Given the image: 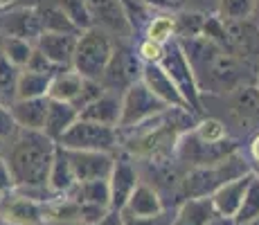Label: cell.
Returning a JSON list of instances; mask_svg holds the SVG:
<instances>
[{
	"mask_svg": "<svg viewBox=\"0 0 259 225\" xmlns=\"http://www.w3.org/2000/svg\"><path fill=\"white\" fill-rule=\"evenodd\" d=\"M255 86H257V90H259V66H257V74H255Z\"/></svg>",
	"mask_w": 259,
	"mask_h": 225,
	"instance_id": "47",
	"label": "cell"
},
{
	"mask_svg": "<svg viewBox=\"0 0 259 225\" xmlns=\"http://www.w3.org/2000/svg\"><path fill=\"white\" fill-rule=\"evenodd\" d=\"M217 216L210 196H189L183 198L174 209L171 225H207Z\"/></svg>",
	"mask_w": 259,
	"mask_h": 225,
	"instance_id": "21",
	"label": "cell"
},
{
	"mask_svg": "<svg viewBox=\"0 0 259 225\" xmlns=\"http://www.w3.org/2000/svg\"><path fill=\"white\" fill-rule=\"evenodd\" d=\"M54 153H57V142L50 140L43 131L18 128L3 144V158L12 171L14 189L43 203L54 198V194L48 189Z\"/></svg>",
	"mask_w": 259,
	"mask_h": 225,
	"instance_id": "2",
	"label": "cell"
},
{
	"mask_svg": "<svg viewBox=\"0 0 259 225\" xmlns=\"http://www.w3.org/2000/svg\"><path fill=\"white\" fill-rule=\"evenodd\" d=\"M259 218V180L252 173L250 183L246 187V194L241 198V205H239L237 214H235V223H248V221H255Z\"/></svg>",
	"mask_w": 259,
	"mask_h": 225,
	"instance_id": "31",
	"label": "cell"
},
{
	"mask_svg": "<svg viewBox=\"0 0 259 225\" xmlns=\"http://www.w3.org/2000/svg\"><path fill=\"white\" fill-rule=\"evenodd\" d=\"M77 34H63V32H41L34 41V48L48 57L57 68H70Z\"/></svg>",
	"mask_w": 259,
	"mask_h": 225,
	"instance_id": "16",
	"label": "cell"
},
{
	"mask_svg": "<svg viewBox=\"0 0 259 225\" xmlns=\"http://www.w3.org/2000/svg\"><path fill=\"white\" fill-rule=\"evenodd\" d=\"M207 225H237V223H235V218H230V216H219V214H217V216H214Z\"/></svg>",
	"mask_w": 259,
	"mask_h": 225,
	"instance_id": "44",
	"label": "cell"
},
{
	"mask_svg": "<svg viewBox=\"0 0 259 225\" xmlns=\"http://www.w3.org/2000/svg\"><path fill=\"white\" fill-rule=\"evenodd\" d=\"M38 14V21H41L43 32H63V34H79L74 29V25L68 21L66 12L61 9V5L57 0H38L34 3Z\"/></svg>",
	"mask_w": 259,
	"mask_h": 225,
	"instance_id": "25",
	"label": "cell"
},
{
	"mask_svg": "<svg viewBox=\"0 0 259 225\" xmlns=\"http://www.w3.org/2000/svg\"><path fill=\"white\" fill-rule=\"evenodd\" d=\"M57 144L68 149V151L117 153L122 149V144H119V128L91 122V119H81V117H77V122L59 138Z\"/></svg>",
	"mask_w": 259,
	"mask_h": 225,
	"instance_id": "5",
	"label": "cell"
},
{
	"mask_svg": "<svg viewBox=\"0 0 259 225\" xmlns=\"http://www.w3.org/2000/svg\"><path fill=\"white\" fill-rule=\"evenodd\" d=\"M48 97H34V99H14L9 102V111L18 128L25 131H43L48 115Z\"/></svg>",
	"mask_w": 259,
	"mask_h": 225,
	"instance_id": "17",
	"label": "cell"
},
{
	"mask_svg": "<svg viewBox=\"0 0 259 225\" xmlns=\"http://www.w3.org/2000/svg\"><path fill=\"white\" fill-rule=\"evenodd\" d=\"M136 52L142 59V63H158L162 59L165 52V45L153 43L149 38H136Z\"/></svg>",
	"mask_w": 259,
	"mask_h": 225,
	"instance_id": "37",
	"label": "cell"
},
{
	"mask_svg": "<svg viewBox=\"0 0 259 225\" xmlns=\"http://www.w3.org/2000/svg\"><path fill=\"white\" fill-rule=\"evenodd\" d=\"M61 5V9L66 12L68 21L74 25L77 32H83V29L93 27V21H91V14H88V7L83 0H57Z\"/></svg>",
	"mask_w": 259,
	"mask_h": 225,
	"instance_id": "32",
	"label": "cell"
},
{
	"mask_svg": "<svg viewBox=\"0 0 259 225\" xmlns=\"http://www.w3.org/2000/svg\"><path fill=\"white\" fill-rule=\"evenodd\" d=\"M142 59L136 52V41H117L115 38L111 59L99 77V83L104 86V90L122 95L126 88H131L133 83L142 79Z\"/></svg>",
	"mask_w": 259,
	"mask_h": 225,
	"instance_id": "6",
	"label": "cell"
},
{
	"mask_svg": "<svg viewBox=\"0 0 259 225\" xmlns=\"http://www.w3.org/2000/svg\"><path fill=\"white\" fill-rule=\"evenodd\" d=\"M252 173H255L257 180H259V167H252Z\"/></svg>",
	"mask_w": 259,
	"mask_h": 225,
	"instance_id": "48",
	"label": "cell"
},
{
	"mask_svg": "<svg viewBox=\"0 0 259 225\" xmlns=\"http://www.w3.org/2000/svg\"><path fill=\"white\" fill-rule=\"evenodd\" d=\"M115 38L106 34L99 27H88L77 34V43H74V54L70 68L83 79H97L102 77L104 68H106L108 59H111Z\"/></svg>",
	"mask_w": 259,
	"mask_h": 225,
	"instance_id": "4",
	"label": "cell"
},
{
	"mask_svg": "<svg viewBox=\"0 0 259 225\" xmlns=\"http://www.w3.org/2000/svg\"><path fill=\"white\" fill-rule=\"evenodd\" d=\"M14 189V178H12V171H9L7 162H5L3 153H0V194H7Z\"/></svg>",
	"mask_w": 259,
	"mask_h": 225,
	"instance_id": "41",
	"label": "cell"
},
{
	"mask_svg": "<svg viewBox=\"0 0 259 225\" xmlns=\"http://www.w3.org/2000/svg\"><path fill=\"white\" fill-rule=\"evenodd\" d=\"M138 38H149L153 43L167 45L169 41H176V18L174 12H158L144 25L142 34Z\"/></svg>",
	"mask_w": 259,
	"mask_h": 225,
	"instance_id": "27",
	"label": "cell"
},
{
	"mask_svg": "<svg viewBox=\"0 0 259 225\" xmlns=\"http://www.w3.org/2000/svg\"><path fill=\"white\" fill-rule=\"evenodd\" d=\"M68 158H70L74 180H77V183H86V180H108V173H111V169H113L115 153L68 151Z\"/></svg>",
	"mask_w": 259,
	"mask_h": 225,
	"instance_id": "14",
	"label": "cell"
},
{
	"mask_svg": "<svg viewBox=\"0 0 259 225\" xmlns=\"http://www.w3.org/2000/svg\"><path fill=\"white\" fill-rule=\"evenodd\" d=\"M74 185H77V180H74L68 151L57 144V153H54L52 167H50V176H48V189L54 196H66V194L72 192Z\"/></svg>",
	"mask_w": 259,
	"mask_h": 225,
	"instance_id": "23",
	"label": "cell"
},
{
	"mask_svg": "<svg viewBox=\"0 0 259 225\" xmlns=\"http://www.w3.org/2000/svg\"><path fill=\"white\" fill-rule=\"evenodd\" d=\"M34 3H38V0H34ZM34 3H32V5H34Z\"/></svg>",
	"mask_w": 259,
	"mask_h": 225,
	"instance_id": "50",
	"label": "cell"
},
{
	"mask_svg": "<svg viewBox=\"0 0 259 225\" xmlns=\"http://www.w3.org/2000/svg\"><path fill=\"white\" fill-rule=\"evenodd\" d=\"M239 225H259V218H255V221H248V223H239Z\"/></svg>",
	"mask_w": 259,
	"mask_h": 225,
	"instance_id": "46",
	"label": "cell"
},
{
	"mask_svg": "<svg viewBox=\"0 0 259 225\" xmlns=\"http://www.w3.org/2000/svg\"><path fill=\"white\" fill-rule=\"evenodd\" d=\"M158 63L165 68V72L171 77V81L176 83L178 93H181L183 99H185L189 113L196 115V117H201V115H203L201 93H198V86H196V81H194L192 68H189V63H187V59H185V54H183V50H181V45H178V41H169L165 45L162 59Z\"/></svg>",
	"mask_w": 259,
	"mask_h": 225,
	"instance_id": "8",
	"label": "cell"
},
{
	"mask_svg": "<svg viewBox=\"0 0 259 225\" xmlns=\"http://www.w3.org/2000/svg\"><path fill=\"white\" fill-rule=\"evenodd\" d=\"M243 149V144L235 138L221 140V142H207V140L198 138L192 128L183 131L178 135L176 144H174V158L183 164L185 169L189 167H201V164H210L217 160L230 156V153Z\"/></svg>",
	"mask_w": 259,
	"mask_h": 225,
	"instance_id": "7",
	"label": "cell"
},
{
	"mask_svg": "<svg viewBox=\"0 0 259 225\" xmlns=\"http://www.w3.org/2000/svg\"><path fill=\"white\" fill-rule=\"evenodd\" d=\"M70 196L74 201L91 205V207L111 209V192H108V180H86L77 183L72 187Z\"/></svg>",
	"mask_w": 259,
	"mask_h": 225,
	"instance_id": "26",
	"label": "cell"
},
{
	"mask_svg": "<svg viewBox=\"0 0 259 225\" xmlns=\"http://www.w3.org/2000/svg\"><path fill=\"white\" fill-rule=\"evenodd\" d=\"M46 203L27 196V194L12 189L0 194V218L12 225H43Z\"/></svg>",
	"mask_w": 259,
	"mask_h": 225,
	"instance_id": "12",
	"label": "cell"
},
{
	"mask_svg": "<svg viewBox=\"0 0 259 225\" xmlns=\"http://www.w3.org/2000/svg\"><path fill=\"white\" fill-rule=\"evenodd\" d=\"M119 115H122V95L104 90L95 102H91L86 108L79 111L81 119H91L97 124H106V126L119 128Z\"/></svg>",
	"mask_w": 259,
	"mask_h": 225,
	"instance_id": "18",
	"label": "cell"
},
{
	"mask_svg": "<svg viewBox=\"0 0 259 225\" xmlns=\"http://www.w3.org/2000/svg\"><path fill=\"white\" fill-rule=\"evenodd\" d=\"M140 81L151 90V93L156 95L162 104H165V106H169V108H185V111H189L185 99H183V95L178 93L176 83L171 81V77L165 72V68H162L160 63H144Z\"/></svg>",
	"mask_w": 259,
	"mask_h": 225,
	"instance_id": "15",
	"label": "cell"
},
{
	"mask_svg": "<svg viewBox=\"0 0 259 225\" xmlns=\"http://www.w3.org/2000/svg\"><path fill=\"white\" fill-rule=\"evenodd\" d=\"M119 3H122L124 12H126V16H128V23H131V27H133V34H136V38H138L142 34L147 21L153 14L147 9L144 0H119Z\"/></svg>",
	"mask_w": 259,
	"mask_h": 225,
	"instance_id": "34",
	"label": "cell"
},
{
	"mask_svg": "<svg viewBox=\"0 0 259 225\" xmlns=\"http://www.w3.org/2000/svg\"><path fill=\"white\" fill-rule=\"evenodd\" d=\"M257 0H214L212 14L223 21H246L252 16Z\"/></svg>",
	"mask_w": 259,
	"mask_h": 225,
	"instance_id": "30",
	"label": "cell"
},
{
	"mask_svg": "<svg viewBox=\"0 0 259 225\" xmlns=\"http://www.w3.org/2000/svg\"><path fill=\"white\" fill-rule=\"evenodd\" d=\"M48 86H50V74L34 72V70L23 68L21 72H18V79H16V93H14V99L48 97Z\"/></svg>",
	"mask_w": 259,
	"mask_h": 225,
	"instance_id": "28",
	"label": "cell"
},
{
	"mask_svg": "<svg viewBox=\"0 0 259 225\" xmlns=\"http://www.w3.org/2000/svg\"><path fill=\"white\" fill-rule=\"evenodd\" d=\"M34 52V43L25 41V38H14V36H0V54L14 63L16 68H25Z\"/></svg>",
	"mask_w": 259,
	"mask_h": 225,
	"instance_id": "29",
	"label": "cell"
},
{
	"mask_svg": "<svg viewBox=\"0 0 259 225\" xmlns=\"http://www.w3.org/2000/svg\"><path fill=\"white\" fill-rule=\"evenodd\" d=\"M174 209L176 207H165L156 216H124L122 214V225H171Z\"/></svg>",
	"mask_w": 259,
	"mask_h": 225,
	"instance_id": "36",
	"label": "cell"
},
{
	"mask_svg": "<svg viewBox=\"0 0 259 225\" xmlns=\"http://www.w3.org/2000/svg\"><path fill=\"white\" fill-rule=\"evenodd\" d=\"M81 86H83V77H81V74H77L72 68H61V70H57V72L50 77L48 99L72 104L74 99H77Z\"/></svg>",
	"mask_w": 259,
	"mask_h": 225,
	"instance_id": "24",
	"label": "cell"
},
{
	"mask_svg": "<svg viewBox=\"0 0 259 225\" xmlns=\"http://www.w3.org/2000/svg\"><path fill=\"white\" fill-rule=\"evenodd\" d=\"M252 164L246 158L243 149L230 153V156L217 160L210 164H201V167H189L183 173V198L189 196H212L221 185L228 180H235L243 173H250Z\"/></svg>",
	"mask_w": 259,
	"mask_h": 225,
	"instance_id": "3",
	"label": "cell"
},
{
	"mask_svg": "<svg viewBox=\"0 0 259 225\" xmlns=\"http://www.w3.org/2000/svg\"><path fill=\"white\" fill-rule=\"evenodd\" d=\"M250 178H252V171L243 173V176H239L235 180H228L226 185H221V187L212 194L210 201H212L214 212H217L219 216L235 218V214H237L239 205H241V198H243V194H246V187H248V183H250Z\"/></svg>",
	"mask_w": 259,
	"mask_h": 225,
	"instance_id": "19",
	"label": "cell"
},
{
	"mask_svg": "<svg viewBox=\"0 0 259 225\" xmlns=\"http://www.w3.org/2000/svg\"><path fill=\"white\" fill-rule=\"evenodd\" d=\"M169 106L160 102L142 81L133 83L122 93V115H119V128H133L156 115L165 113Z\"/></svg>",
	"mask_w": 259,
	"mask_h": 225,
	"instance_id": "9",
	"label": "cell"
},
{
	"mask_svg": "<svg viewBox=\"0 0 259 225\" xmlns=\"http://www.w3.org/2000/svg\"><path fill=\"white\" fill-rule=\"evenodd\" d=\"M41 21L34 5H18L9 12L0 14V36H14L25 38V41H36L41 34Z\"/></svg>",
	"mask_w": 259,
	"mask_h": 225,
	"instance_id": "13",
	"label": "cell"
},
{
	"mask_svg": "<svg viewBox=\"0 0 259 225\" xmlns=\"http://www.w3.org/2000/svg\"><path fill=\"white\" fill-rule=\"evenodd\" d=\"M27 70H34V72H43V74H50L52 77L57 70H61V68H57L52 61H50L48 57H43L41 52H38L36 48H34V52H32V57H29V61H27V66H25Z\"/></svg>",
	"mask_w": 259,
	"mask_h": 225,
	"instance_id": "38",
	"label": "cell"
},
{
	"mask_svg": "<svg viewBox=\"0 0 259 225\" xmlns=\"http://www.w3.org/2000/svg\"><path fill=\"white\" fill-rule=\"evenodd\" d=\"M167 205L162 201V196L151 187L149 183L140 180L138 187L133 189V194L128 196V201L124 203L122 214L124 216H156L165 209Z\"/></svg>",
	"mask_w": 259,
	"mask_h": 225,
	"instance_id": "20",
	"label": "cell"
},
{
	"mask_svg": "<svg viewBox=\"0 0 259 225\" xmlns=\"http://www.w3.org/2000/svg\"><path fill=\"white\" fill-rule=\"evenodd\" d=\"M102 93H104V86L97 81V79H83V86H81V90H79L77 99L72 102V106L77 108V113H79L81 108H86L91 102H95Z\"/></svg>",
	"mask_w": 259,
	"mask_h": 225,
	"instance_id": "35",
	"label": "cell"
},
{
	"mask_svg": "<svg viewBox=\"0 0 259 225\" xmlns=\"http://www.w3.org/2000/svg\"><path fill=\"white\" fill-rule=\"evenodd\" d=\"M3 144H5V142H3V140H0V153H3Z\"/></svg>",
	"mask_w": 259,
	"mask_h": 225,
	"instance_id": "49",
	"label": "cell"
},
{
	"mask_svg": "<svg viewBox=\"0 0 259 225\" xmlns=\"http://www.w3.org/2000/svg\"><path fill=\"white\" fill-rule=\"evenodd\" d=\"M91 14L93 27L104 29L117 41H136L133 27L119 0H83Z\"/></svg>",
	"mask_w": 259,
	"mask_h": 225,
	"instance_id": "10",
	"label": "cell"
},
{
	"mask_svg": "<svg viewBox=\"0 0 259 225\" xmlns=\"http://www.w3.org/2000/svg\"><path fill=\"white\" fill-rule=\"evenodd\" d=\"M91 225H122V212H115V209H108L99 221H95Z\"/></svg>",
	"mask_w": 259,
	"mask_h": 225,
	"instance_id": "42",
	"label": "cell"
},
{
	"mask_svg": "<svg viewBox=\"0 0 259 225\" xmlns=\"http://www.w3.org/2000/svg\"><path fill=\"white\" fill-rule=\"evenodd\" d=\"M178 45L192 68L201 97H221L241 86L255 83L257 68L232 57L226 48L205 34L183 38Z\"/></svg>",
	"mask_w": 259,
	"mask_h": 225,
	"instance_id": "1",
	"label": "cell"
},
{
	"mask_svg": "<svg viewBox=\"0 0 259 225\" xmlns=\"http://www.w3.org/2000/svg\"><path fill=\"white\" fill-rule=\"evenodd\" d=\"M165 3L174 9V12H178V9H187V7H189V0H165Z\"/></svg>",
	"mask_w": 259,
	"mask_h": 225,
	"instance_id": "45",
	"label": "cell"
},
{
	"mask_svg": "<svg viewBox=\"0 0 259 225\" xmlns=\"http://www.w3.org/2000/svg\"><path fill=\"white\" fill-rule=\"evenodd\" d=\"M189 9H198V12H207V14H212V9H214V0H189Z\"/></svg>",
	"mask_w": 259,
	"mask_h": 225,
	"instance_id": "43",
	"label": "cell"
},
{
	"mask_svg": "<svg viewBox=\"0 0 259 225\" xmlns=\"http://www.w3.org/2000/svg\"><path fill=\"white\" fill-rule=\"evenodd\" d=\"M0 102H3V99H0Z\"/></svg>",
	"mask_w": 259,
	"mask_h": 225,
	"instance_id": "51",
	"label": "cell"
},
{
	"mask_svg": "<svg viewBox=\"0 0 259 225\" xmlns=\"http://www.w3.org/2000/svg\"><path fill=\"white\" fill-rule=\"evenodd\" d=\"M18 72H21V68H16L14 63H9L7 59L0 54V99H3L5 104H9L14 99Z\"/></svg>",
	"mask_w": 259,
	"mask_h": 225,
	"instance_id": "33",
	"label": "cell"
},
{
	"mask_svg": "<svg viewBox=\"0 0 259 225\" xmlns=\"http://www.w3.org/2000/svg\"><path fill=\"white\" fill-rule=\"evenodd\" d=\"M16 131H18V126H16V122H14V117H12L9 104L0 102V140L7 142V140L12 138Z\"/></svg>",
	"mask_w": 259,
	"mask_h": 225,
	"instance_id": "39",
	"label": "cell"
},
{
	"mask_svg": "<svg viewBox=\"0 0 259 225\" xmlns=\"http://www.w3.org/2000/svg\"><path fill=\"white\" fill-rule=\"evenodd\" d=\"M79 113L72 104H66V102H54L50 99L48 102V115H46V124H43V133L48 135L50 140L59 142L63 133L77 122Z\"/></svg>",
	"mask_w": 259,
	"mask_h": 225,
	"instance_id": "22",
	"label": "cell"
},
{
	"mask_svg": "<svg viewBox=\"0 0 259 225\" xmlns=\"http://www.w3.org/2000/svg\"><path fill=\"white\" fill-rule=\"evenodd\" d=\"M243 153H246V158L250 160L252 167H259V131L250 135L248 144H243Z\"/></svg>",
	"mask_w": 259,
	"mask_h": 225,
	"instance_id": "40",
	"label": "cell"
},
{
	"mask_svg": "<svg viewBox=\"0 0 259 225\" xmlns=\"http://www.w3.org/2000/svg\"><path fill=\"white\" fill-rule=\"evenodd\" d=\"M140 169H138V162L133 156H128L126 151L115 153V160H113V169L108 173V192H111V209L115 212H122L124 203L128 201V196L133 194V189L140 183Z\"/></svg>",
	"mask_w": 259,
	"mask_h": 225,
	"instance_id": "11",
	"label": "cell"
}]
</instances>
